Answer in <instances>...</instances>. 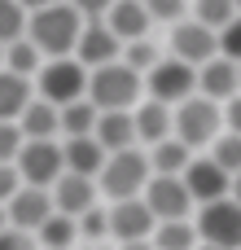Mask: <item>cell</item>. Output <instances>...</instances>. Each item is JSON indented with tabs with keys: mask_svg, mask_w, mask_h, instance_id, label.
<instances>
[{
	"mask_svg": "<svg viewBox=\"0 0 241 250\" xmlns=\"http://www.w3.org/2000/svg\"><path fill=\"white\" fill-rule=\"evenodd\" d=\"M79 31H83V18L70 9V0L48 4V9H35L31 22H26V40H31L44 57H75Z\"/></svg>",
	"mask_w": 241,
	"mask_h": 250,
	"instance_id": "cell-1",
	"label": "cell"
},
{
	"mask_svg": "<svg viewBox=\"0 0 241 250\" xmlns=\"http://www.w3.org/2000/svg\"><path fill=\"white\" fill-rule=\"evenodd\" d=\"M141 88H145V75H136L132 66H123V57H119V62H110V66L88 70V101H92L101 114L136 110Z\"/></svg>",
	"mask_w": 241,
	"mask_h": 250,
	"instance_id": "cell-2",
	"label": "cell"
},
{
	"mask_svg": "<svg viewBox=\"0 0 241 250\" xmlns=\"http://www.w3.org/2000/svg\"><path fill=\"white\" fill-rule=\"evenodd\" d=\"M35 97L48 105H70L88 97V66H79L75 57H48L35 75Z\"/></svg>",
	"mask_w": 241,
	"mask_h": 250,
	"instance_id": "cell-3",
	"label": "cell"
},
{
	"mask_svg": "<svg viewBox=\"0 0 241 250\" xmlns=\"http://www.w3.org/2000/svg\"><path fill=\"white\" fill-rule=\"evenodd\" d=\"M149 158L136 154V149H123V154H110L101 176H97V189L110 198V202H127V198H141L145 185H149Z\"/></svg>",
	"mask_w": 241,
	"mask_h": 250,
	"instance_id": "cell-4",
	"label": "cell"
},
{
	"mask_svg": "<svg viewBox=\"0 0 241 250\" xmlns=\"http://www.w3.org/2000/svg\"><path fill=\"white\" fill-rule=\"evenodd\" d=\"M145 88H149V101H162V105H184L189 97H198V70L180 57H162L149 75H145Z\"/></svg>",
	"mask_w": 241,
	"mask_h": 250,
	"instance_id": "cell-5",
	"label": "cell"
},
{
	"mask_svg": "<svg viewBox=\"0 0 241 250\" xmlns=\"http://www.w3.org/2000/svg\"><path fill=\"white\" fill-rule=\"evenodd\" d=\"M13 167H18V176H22V185H31V189H53V185L66 176L61 141H26Z\"/></svg>",
	"mask_w": 241,
	"mask_h": 250,
	"instance_id": "cell-6",
	"label": "cell"
},
{
	"mask_svg": "<svg viewBox=\"0 0 241 250\" xmlns=\"http://www.w3.org/2000/svg\"><path fill=\"white\" fill-rule=\"evenodd\" d=\"M220 123H224V110L215 101H206V97H189L184 105H176V141H184L189 149L215 145Z\"/></svg>",
	"mask_w": 241,
	"mask_h": 250,
	"instance_id": "cell-7",
	"label": "cell"
},
{
	"mask_svg": "<svg viewBox=\"0 0 241 250\" xmlns=\"http://www.w3.org/2000/svg\"><path fill=\"white\" fill-rule=\"evenodd\" d=\"M198 237H202V246L215 250H241V207L233 198L206 202L198 211Z\"/></svg>",
	"mask_w": 241,
	"mask_h": 250,
	"instance_id": "cell-8",
	"label": "cell"
},
{
	"mask_svg": "<svg viewBox=\"0 0 241 250\" xmlns=\"http://www.w3.org/2000/svg\"><path fill=\"white\" fill-rule=\"evenodd\" d=\"M171 57H180V62H189L193 70H202L206 62L220 57V35H215L211 26H202L198 18H180V22L171 26Z\"/></svg>",
	"mask_w": 241,
	"mask_h": 250,
	"instance_id": "cell-9",
	"label": "cell"
},
{
	"mask_svg": "<svg viewBox=\"0 0 241 250\" xmlns=\"http://www.w3.org/2000/svg\"><path fill=\"white\" fill-rule=\"evenodd\" d=\"M141 198L149 202V211H154L158 224H167V220H184L189 207H193V193L184 189V176H149V185H145Z\"/></svg>",
	"mask_w": 241,
	"mask_h": 250,
	"instance_id": "cell-10",
	"label": "cell"
},
{
	"mask_svg": "<svg viewBox=\"0 0 241 250\" xmlns=\"http://www.w3.org/2000/svg\"><path fill=\"white\" fill-rule=\"evenodd\" d=\"M119 57H123V40L105 26V18L83 22L79 44H75V62L88 66V70H97V66H110V62H119Z\"/></svg>",
	"mask_w": 241,
	"mask_h": 250,
	"instance_id": "cell-11",
	"label": "cell"
},
{
	"mask_svg": "<svg viewBox=\"0 0 241 250\" xmlns=\"http://www.w3.org/2000/svg\"><path fill=\"white\" fill-rule=\"evenodd\" d=\"M4 211H9V229H22V233H31V237H35V233L57 215L53 193H48V189H31V185L18 189V198H13Z\"/></svg>",
	"mask_w": 241,
	"mask_h": 250,
	"instance_id": "cell-12",
	"label": "cell"
},
{
	"mask_svg": "<svg viewBox=\"0 0 241 250\" xmlns=\"http://www.w3.org/2000/svg\"><path fill=\"white\" fill-rule=\"evenodd\" d=\"M154 229H158V220H154V211H149L145 198H127V202H114L110 207V233L123 246L127 242H149Z\"/></svg>",
	"mask_w": 241,
	"mask_h": 250,
	"instance_id": "cell-13",
	"label": "cell"
},
{
	"mask_svg": "<svg viewBox=\"0 0 241 250\" xmlns=\"http://www.w3.org/2000/svg\"><path fill=\"white\" fill-rule=\"evenodd\" d=\"M184 189L193 193V202H220V198H228L233 193V176L215 163V158H193L189 167H184Z\"/></svg>",
	"mask_w": 241,
	"mask_h": 250,
	"instance_id": "cell-14",
	"label": "cell"
},
{
	"mask_svg": "<svg viewBox=\"0 0 241 250\" xmlns=\"http://www.w3.org/2000/svg\"><path fill=\"white\" fill-rule=\"evenodd\" d=\"M53 207H57V215H70V220H79V215H88L92 207H97V198H101V189H97V180H88V176H61L53 189Z\"/></svg>",
	"mask_w": 241,
	"mask_h": 250,
	"instance_id": "cell-15",
	"label": "cell"
},
{
	"mask_svg": "<svg viewBox=\"0 0 241 250\" xmlns=\"http://www.w3.org/2000/svg\"><path fill=\"white\" fill-rule=\"evenodd\" d=\"M241 92V66L237 62H228V57H215V62H206L202 70H198V97H206V101H233Z\"/></svg>",
	"mask_w": 241,
	"mask_h": 250,
	"instance_id": "cell-16",
	"label": "cell"
},
{
	"mask_svg": "<svg viewBox=\"0 0 241 250\" xmlns=\"http://www.w3.org/2000/svg\"><path fill=\"white\" fill-rule=\"evenodd\" d=\"M149 9H145V0H114L110 4V13H105V26L123 40V44H136V40H145V31H149Z\"/></svg>",
	"mask_w": 241,
	"mask_h": 250,
	"instance_id": "cell-17",
	"label": "cell"
},
{
	"mask_svg": "<svg viewBox=\"0 0 241 250\" xmlns=\"http://www.w3.org/2000/svg\"><path fill=\"white\" fill-rule=\"evenodd\" d=\"M132 119H136V141H145V145H158V141L176 136V110L162 105V101H141L132 110Z\"/></svg>",
	"mask_w": 241,
	"mask_h": 250,
	"instance_id": "cell-18",
	"label": "cell"
},
{
	"mask_svg": "<svg viewBox=\"0 0 241 250\" xmlns=\"http://www.w3.org/2000/svg\"><path fill=\"white\" fill-rule=\"evenodd\" d=\"M61 154H66V171L70 176H88V180H97L101 176V167H105V149H101V141L97 136H75V141H61Z\"/></svg>",
	"mask_w": 241,
	"mask_h": 250,
	"instance_id": "cell-19",
	"label": "cell"
},
{
	"mask_svg": "<svg viewBox=\"0 0 241 250\" xmlns=\"http://www.w3.org/2000/svg\"><path fill=\"white\" fill-rule=\"evenodd\" d=\"M18 127H22L26 141H57L61 136V110L40 101V97H31V105L18 114Z\"/></svg>",
	"mask_w": 241,
	"mask_h": 250,
	"instance_id": "cell-20",
	"label": "cell"
},
{
	"mask_svg": "<svg viewBox=\"0 0 241 250\" xmlns=\"http://www.w3.org/2000/svg\"><path fill=\"white\" fill-rule=\"evenodd\" d=\"M97 141H101V149L105 154H123V149H136V119H132V110H114V114H101L97 119V132H92Z\"/></svg>",
	"mask_w": 241,
	"mask_h": 250,
	"instance_id": "cell-21",
	"label": "cell"
},
{
	"mask_svg": "<svg viewBox=\"0 0 241 250\" xmlns=\"http://www.w3.org/2000/svg\"><path fill=\"white\" fill-rule=\"evenodd\" d=\"M145 158H149V171H154V176H184V167L193 163V149H189L184 141L167 136V141H158L154 154H145Z\"/></svg>",
	"mask_w": 241,
	"mask_h": 250,
	"instance_id": "cell-22",
	"label": "cell"
},
{
	"mask_svg": "<svg viewBox=\"0 0 241 250\" xmlns=\"http://www.w3.org/2000/svg\"><path fill=\"white\" fill-rule=\"evenodd\" d=\"M31 105V79L0 66V123H18V114Z\"/></svg>",
	"mask_w": 241,
	"mask_h": 250,
	"instance_id": "cell-23",
	"label": "cell"
},
{
	"mask_svg": "<svg viewBox=\"0 0 241 250\" xmlns=\"http://www.w3.org/2000/svg\"><path fill=\"white\" fill-rule=\"evenodd\" d=\"M97 119H101V110L83 97V101H70V105H61V141H75V136H92L97 132Z\"/></svg>",
	"mask_w": 241,
	"mask_h": 250,
	"instance_id": "cell-24",
	"label": "cell"
},
{
	"mask_svg": "<svg viewBox=\"0 0 241 250\" xmlns=\"http://www.w3.org/2000/svg\"><path fill=\"white\" fill-rule=\"evenodd\" d=\"M202 237H198V224L189 220H167L154 229V250H198Z\"/></svg>",
	"mask_w": 241,
	"mask_h": 250,
	"instance_id": "cell-25",
	"label": "cell"
},
{
	"mask_svg": "<svg viewBox=\"0 0 241 250\" xmlns=\"http://www.w3.org/2000/svg\"><path fill=\"white\" fill-rule=\"evenodd\" d=\"M40 66H44V53H40L31 40H18V44L4 48V70H13V75H22V79H35Z\"/></svg>",
	"mask_w": 241,
	"mask_h": 250,
	"instance_id": "cell-26",
	"label": "cell"
},
{
	"mask_svg": "<svg viewBox=\"0 0 241 250\" xmlns=\"http://www.w3.org/2000/svg\"><path fill=\"white\" fill-rule=\"evenodd\" d=\"M26 22H31V13L18 0H0V48L26 40Z\"/></svg>",
	"mask_w": 241,
	"mask_h": 250,
	"instance_id": "cell-27",
	"label": "cell"
},
{
	"mask_svg": "<svg viewBox=\"0 0 241 250\" xmlns=\"http://www.w3.org/2000/svg\"><path fill=\"white\" fill-rule=\"evenodd\" d=\"M75 237H79V224H75L70 215H53V220L35 233V242H40L44 250H66Z\"/></svg>",
	"mask_w": 241,
	"mask_h": 250,
	"instance_id": "cell-28",
	"label": "cell"
},
{
	"mask_svg": "<svg viewBox=\"0 0 241 250\" xmlns=\"http://www.w3.org/2000/svg\"><path fill=\"white\" fill-rule=\"evenodd\" d=\"M193 18L220 35V31L237 18V4H233V0H198V4H193Z\"/></svg>",
	"mask_w": 241,
	"mask_h": 250,
	"instance_id": "cell-29",
	"label": "cell"
},
{
	"mask_svg": "<svg viewBox=\"0 0 241 250\" xmlns=\"http://www.w3.org/2000/svg\"><path fill=\"white\" fill-rule=\"evenodd\" d=\"M211 158L228 171V176H241V136L237 132H224V136H215V145H211Z\"/></svg>",
	"mask_w": 241,
	"mask_h": 250,
	"instance_id": "cell-30",
	"label": "cell"
},
{
	"mask_svg": "<svg viewBox=\"0 0 241 250\" xmlns=\"http://www.w3.org/2000/svg\"><path fill=\"white\" fill-rule=\"evenodd\" d=\"M162 62V53L149 44V40H136V44H123V66H132L136 75H149L154 66Z\"/></svg>",
	"mask_w": 241,
	"mask_h": 250,
	"instance_id": "cell-31",
	"label": "cell"
},
{
	"mask_svg": "<svg viewBox=\"0 0 241 250\" xmlns=\"http://www.w3.org/2000/svg\"><path fill=\"white\" fill-rule=\"evenodd\" d=\"M22 145H26L22 127H18V123H0V163H18Z\"/></svg>",
	"mask_w": 241,
	"mask_h": 250,
	"instance_id": "cell-32",
	"label": "cell"
},
{
	"mask_svg": "<svg viewBox=\"0 0 241 250\" xmlns=\"http://www.w3.org/2000/svg\"><path fill=\"white\" fill-rule=\"evenodd\" d=\"M220 57H228V62H237V66H241V13L220 31Z\"/></svg>",
	"mask_w": 241,
	"mask_h": 250,
	"instance_id": "cell-33",
	"label": "cell"
},
{
	"mask_svg": "<svg viewBox=\"0 0 241 250\" xmlns=\"http://www.w3.org/2000/svg\"><path fill=\"white\" fill-rule=\"evenodd\" d=\"M75 224H79V237H105V233H110V211L92 207V211H88V215H79Z\"/></svg>",
	"mask_w": 241,
	"mask_h": 250,
	"instance_id": "cell-34",
	"label": "cell"
},
{
	"mask_svg": "<svg viewBox=\"0 0 241 250\" xmlns=\"http://www.w3.org/2000/svg\"><path fill=\"white\" fill-rule=\"evenodd\" d=\"M145 9H149L154 22H180L184 9H189V0H145Z\"/></svg>",
	"mask_w": 241,
	"mask_h": 250,
	"instance_id": "cell-35",
	"label": "cell"
},
{
	"mask_svg": "<svg viewBox=\"0 0 241 250\" xmlns=\"http://www.w3.org/2000/svg\"><path fill=\"white\" fill-rule=\"evenodd\" d=\"M18 189H26L22 176H18V167H13V163H0V207H9V202L18 198Z\"/></svg>",
	"mask_w": 241,
	"mask_h": 250,
	"instance_id": "cell-36",
	"label": "cell"
},
{
	"mask_svg": "<svg viewBox=\"0 0 241 250\" xmlns=\"http://www.w3.org/2000/svg\"><path fill=\"white\" fill-rule=\"evenodd\" d=\"M110 4H114V0H70V9H75L83 22H92V18H105V13H110Z\"/></svg>",
	"mask_w": 241,
	"mask_h": 250,
	"instance_id": "cell-37",
	"label": "cell"
},
{
	"mask_svg": "<svg viewBox=\"0 0 241 250\" xmlns=\"http://www.w3.org/2000/svg\"><path fill=\"white\" fill-rule=\"evenodd\" d=\"M0 250H35V237L22 229H4L0 233Z\"/></svg>",
	"mask_w": 241,
	"mask_h": 250,
	"instance_id": "cell-38",
	"label": "cell"
},
{
	"mask_svg": "<svg viewBox=\"0 0 241 250\" xmlns=\"http://www.w3.org/2000/svg\"><path fill=\"white\" fill-rule=\"evenodd\" d=\"M224 123H228V132H237V136H241V92L224 105Z\"/></svg>",
	"mask_w": 241,
	"mask_h": 250,
	"instance_id": "cell-39",
	"label": "cell"
},
{
	"mask_svg": "<svg viewBox=\"0 0 241 250\" xmlns=\"http://www.w3.org/2000/svg\"><path fill=\"white\" fill-rule=\"evenodd\" d=\"M26 13H35V9H48V4H61V0H18Z\"/></svg>",
	"mask_w": 241,
	"mask_h": 250,
	"instance_id": "cell-40",
	"label": "cell"
},
{
	"mask_svg": "<svg viewBox=\"0 0 241 250\" xmlns=\"http://www.w3.org/2000/svg\"><path fill=\"white\" fill-rule=\"evenodd\" d=\"M123 250H154V237H149V242H127Z\"/></svg>",
	"mask_w": 241,
	"mask_h": 250,
	"instance_id": "cell-41",
	"label": "cell"
},
{
	"mask_svg": "<svg viewBox=\"0 0 241 250\" xmlns=\"http://www.w3.org/2000/svg\"><path fill=\"white\" fill-rule=\"evenodd\" d=\"M228 198H233V202L241 207V176H233V193H228Z\"/></svg>",
	"mask_w": 241,
	"mask_h": 250,
	"instance_id": "cell-42",
	"label": "cell"
},
{
	"mask_svg": "<svg viewBox=\"0 0 241 250\" xmlns=\"http://www.w3.org/2000/svg\"><path fill=\"white\" fill-rule=\"evenodd\" d=\"M4 229H9V211L0 207V233H4Z\"/></svg>",
	"mask_w": 241,
	"mask_h": 250,
	"instance_id": "cell-43",
	"label": "cell"
},
{
	"mask_svg": "<svg viewBox=\"0 0 241 250\" xmlns=\"http://www.w3.org/2000/svg\"><path fill=\"white\" fill-rule=\"evenodd\" d=\"M0 66H4V48H0Z\"/></svg>",
	"mask_w": 241,
	"mask_h": 250,
	"instance_id": "cell-44",
	"label": "cell"
},
{
	"mask_svg": "<svg viewBox=\"0 0 241 250\" xmlns=\"http://www.w3.org/2000/svg\"><path fill=\"white\" fill-rule=\"evenodd\" d=\"M233 4H237V13H241V0H233Z\"/></svg>",
	"mask_w": 241,
	"mask_h": 250,
	"instance_id": "cell-45",
	"label": "cell"
}]
</instances>
